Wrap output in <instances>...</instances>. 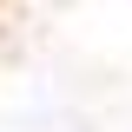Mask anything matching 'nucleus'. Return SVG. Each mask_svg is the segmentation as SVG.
I'll list each match as a JSON object with an SVG mask.
<instances>
[{
  "label": "nucleus",
  "mask_w": 132,
  "mask_h": 132,
  "mask_svg": "<svg viewBox=\"0 0 132 132\" xmlns=\"http://www.w3.org/2000/svg\"><path fill=\"white\" fill-rule=\"evenodd\" d=\"M0 132H132V0H0Z\"/></svg>",
  "instance_id": "obj_1"
}]
</instances>
